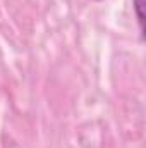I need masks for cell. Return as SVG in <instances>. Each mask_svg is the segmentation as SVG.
I'll list each match as a JSON object with an SVG mask.
<instances>
[{"instance_id": "1", "label": "cell", "mask_w": 146, "mask_h": 148, "mask_svg": "<svg viewBox=\"0 0 146 148\" xmlns=\"http://www.w3.org/2000/svg\"><path fill=\"white\" fill-rule=\"evenodd\" d=\"M143 9H145V0H132V10L136 14V21H138L139 31H143V21H145Z\"/></svg>"}, {"instance_id": "2", "label": "cell", "mask_w": 146, "mask_h": 148, "mask_svg": "<svg viewBox=\"0 0 146 148\" xmlns=\"http://www.w3.org/2000/svg\"><path fill=\"white\" fill-rule=\"evenodd\" d=\"M98 2H100V0H98Z\"/></svg>"}]
</instances>
